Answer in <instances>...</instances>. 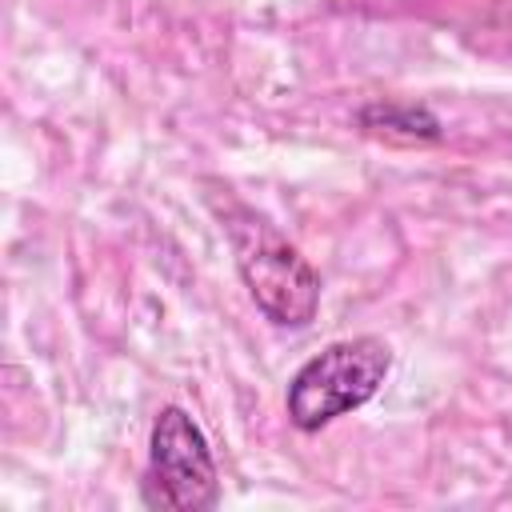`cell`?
Segmentation results:
<instances>
[{"instance_id": "cell-4", "label": "cell", "mask_w": 512, "mask_h": 512, "mask_svg": "<svg viewBox=\"0 0 512 512\" xmlns=\"http://www.w3.org/2000/svg\"><path fill=\"white\" fill-rule=\"evenodd\" d=\"M364 128H376V132H400V136H412V140H436L440 136V124L428 108H416V104H372L364 108Z\"/></svg>"}, {"instance_id": "cell-3", "label": "cell", "mask_w": 512, "mask_h": 512, "mask_svg": "<svg viewBox=\"0 0 512 512\" xmlns=\"http://www.w3.org/2000/svg\"><path fill=\"white\" fill-rule=\"evenodd\" d=\"M144 500L172 512H204L220 500L212 448L184 408H164L152 424Z\"/></svg>"}, {"instance_id": "cell-1", "label": "cell", "mask_w": 512, "mask_h": 512, "mask_svg": "<svg viewBox=\"0 0 512 512\" xmlns=\"http://www.w3.org/2000/svg\"><path fill=\"white\" fill-rule=\"evenodd\" d=\"M220 220L256 308L280 328H304L320 308V280L312 264L264 216L236 200H224Z\"/></svg>"}, {"instance_id": "cell-2", "label": "cell", "mask_w": 512, "mask_h": 512, "mask_svg": "<svg viewBox=\"0 0 512 512\" xmlns=\"http://www.w3.org/2000/svg\"><path fill=\"white\" fill-rule=\"evenodd\" d=\"M392 368V352L376 336L336 340L324 352H316L288 384V416L300 432H316L332 424L336 416L360 408L376 396Z\"/></svg>"}]
</instances>
